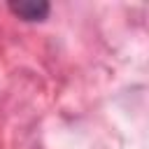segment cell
Masks as SVG:
<instances>
[{
  "label": "cell",
  "instance_id": "obj_1",
  "mask_svg": "<svg viewBox=\"0 0 149 149\" xmlns=\"http://www.w3.org/2000/svg\"><path fill=\"white\" fill-rule=\"evenodd\" d=\"M9 12H14L23 21H42L49 14L47 2H9Z\"/></svg>",
  "mask_w": 149,
  "mask_h": 149
}]
</instances>
